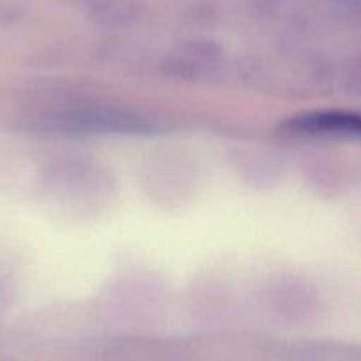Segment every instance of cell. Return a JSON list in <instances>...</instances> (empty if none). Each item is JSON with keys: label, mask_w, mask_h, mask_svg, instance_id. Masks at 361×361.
Wrapping results in <instances>:
<instances>
[{"label": "cell", "mask_w": 361, "mask_h": 361, "mask_svg": "<svg viewBox=\"0 0 361 361\" xmlns=\"http://www.w3.org/2000/svg\"><path fill=\"white\" fill-rule=\"evenodd\" d=\"M298 126L307 131H322V133H338L361 137V116L345 112L315 114L305 117Z\"/></svg>", "instance_id": "cell-1"}]
</instances>
